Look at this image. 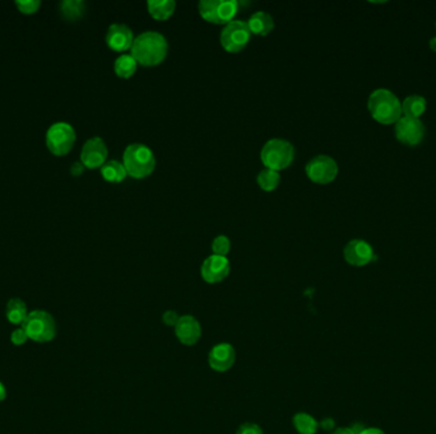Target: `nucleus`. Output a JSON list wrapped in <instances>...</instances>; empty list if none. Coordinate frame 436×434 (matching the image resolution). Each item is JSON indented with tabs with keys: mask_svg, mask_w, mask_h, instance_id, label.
<instances>
[{
	"mask_svg": "<svg viewBox=\"0 0 436 434\" xmlns=\"http://www.w3.org/2000/svg\"><path fill=\"white\" fill-rule=\"evenodd\" d=\"M137 67H138V63L135 61L132 55L123 54V55L119 56L118 59L115 60L114 72L118 75L119 78L128 79V78L133 77L134 74H135Z\"/></svg>",
	"mask_w": 436,
	"mask_h": 434,
	"instance_id": "22",
	"label": "nucleus"
},
{
	"mask_svg": "<svg viewBox=\"0 0 436 434\" xmlns=\"http://www.w3.org/2000/svg\"><path fill=\"white\" fill-rule=\"evenodd\" d=\"M331 434H356L354 432V429L352 428L343 427V428H337L336 431H333Z\"/></svg>",
	"mask_w": 436,
	"mask_h": 434,
	"instance_id": "34",
	"label": "nucleus"
},
{
	"mask_svg": "<svg viewBox=\"0 0 436 434\" xmlns=\"http://www.w3.org/2000/svg\"><path fill=\"white\" fill-rule=\"evenodd\" d=\"M109 150L103 138H91L87 140L81 152V162L86 169H101L107 161Z\"/></svg>",
	"mask_w": 436,
	"mask_h": 434,
	"instance_id": "10",
	"label": "nucleus"
},
{
	"mask_svg": "<svg viewBox=\"0 0 436 434\" xmlns=\"http://www.w3.org/2000/svg\"><path fill=\"white\" fill-rule=\"evenodd\" d=\"M236 361V352L229 343H221L213 346L208 355V364L216 372H227Z\"/></svg>",
	"mask_w": 436,
	"mask_h": 434,
	"instance_id": "13",
	"label": "nucleus"
},
{
	"mask_svg": "<svg viewBox=\"0 0 436 434\" xmlns=\"http://www.w3.org/2000/svg\"><path fill=\"white\" fill-rule=\"evenodd\" d=\"M179 318L180 316H179L178 312H175L172 309L166 311L163 315V324L172 326V327H175V325L178 324Z\"/></svg>",
	"mask_w": 436,
	"mask_h": 434,
	"instance_id": "31",
	"label": "nucleus"
},
{
	"mask_svg": "<svg viewBox=\"0 0 436 434\" xmlns=\"http://www.w3.org/2000/svg\"><path fill=\"white\" fill-rule=\"evenodd\" d=\"M15 7L22 15H35L41 7L40 0H15Z\"/></svg>",
	"mask_w": 436,
	"mask_h": 434,
	"instance_id": "28",
	"label": "nucleus"
},
{
	"mask_svg": "<svg viewBox=\"0 0 436 434\" xmlns=\"http://www.w3.org/2000/svg\"><path fill=\"white\" fill-rule=\"evenodd\" d=\"M343 256L349 265L359 268L368 265L375 258L373 247L363 240L349 241L343 250Z\"/></svg>",
	"mask_w": 436,
	"mask_h": 434,
	"instance_id": "14",
	"label": "nucleus"
},
{
	"mask_svg": "<svg viewBox=\"0 0 436 434\" xmlns=\"http://www.w3.org/2000/svg\"><path fill=\"white\" fill-rule=\"evenodd\" d=\"M435 27H436V23H435Z\"/></svg>",
	"mask_w": 436,
	"mask_h": 434,
	"instance_id": "38",
	"label": "nucleus"
},
{
	"mask_svg": "<svg viewBox=\"0 0 436 434\" xmlns=\"http://www.w3.org/2000/svg\"><path fill=\"white\" fill-rule=\"evenodd\" d=\"M175 335L183 346H195L202 336V326L200 321L192 315L180 316L178 324L175 325Z\"/></svg>",
	"mask_w": 436,
	"mask_h": 434,
	"instance_id": "15",
	"label": "nucleus"
},
{
	"mask_svg": "<svg viewBox=\"0 0 436 434\" xmlns=\"http://www.w3.org/2000/svg\"><path fill=\"white\" fill-rule=\"evenodd\" d=\"M394 133L400 143L409 147H416L425 138V125L420 118L402 116L394 125Z\"/></svg>",
	"mask_w": 436,
	"mask_h": 434,
	"instance_id": "9",
	"label": "nucleus"
},
{
	"mask_svg": "<svg viewBox=\"0 0 436 434\" xmlns=\"http://www.w3.org/2000/svg\"><path fill=\"white\" fill-rule=\"evenodd\" d=\"M305 172L314 184H331L338 175V164L329 155H317L306 163Z\"/></svg>",
	"mask_w": 436,
	"mask_h": 434,
	"instance_id": "8",
	"label": "nucleus"
},
{
	"mask_svg": "<svg viewBox=\"0 0 436 434\" xmlns=\"http://www.w3.org/2000/svg\"><path fill=\"white\" fill-rule=\"evenodd\" d=\"M294 427L299 434H317L319 423L308 412H297L292 419Z\"/></svg>",
	"mask_w": 436,
	"mask_h": 434,
	"instance_id": "23",
	"label": "nucleus"
},
{
	"mask_svg": "<svg viewBox=\"0 0 436 434\" xmlns=\"http://www.w3.org/2000/svg\"><path fill=\"white\" fill-rule=\"evenodd\" d=\"M133 31L123 23H114L106 32V44L112 52H124L132 49L134 42Z\"/></svg>",
	"mask_w": 436,
	"mask_h": 434,
	"instance_id": "12",
	"label": "nucleus"
},
{
	"mask_svg": "<svg viewBox=\"0 0 436 434\" xmlns=\"http://www.w3.org/2000/svg\"><path fill=\"white\" fill-rule=\"evenodd\" d=\"M430 49H431L433 52H436V37H433V38L430 40Z\"/></svg>",
	"mask_w": 436,
	"mask_h": 434,
	"instance_id": "37",
	"label": "nucleus"
},
{
	"mask_svg": "<svg viewBox=\"0 0 436 434\" xmlns=\"http://www.w3.org/2000/svg\"><path fill=\"white\" fill-rule=\"evenodd\" d=\"M217 8H218V0H202L198 3L200 17L208 23L220 24Z\"/></svg>",
	"mask_w": 436,
	"mask_h": 434,
	"instance_id": "26",
	"label": "nucleus"
},
{
	"mask_svg": "<svg viewBox=\"0 0 436 434\" xmlns=\"http://www.w3.org/2000/svg\"><path fill=\"white\" fill-rule=\"evenodd\" d=\"M252 32L249 30L248 22L235 20L227 23L221 32L220 41L222 47L230 54H237L243 52L248 44L250 42Z\"/></svg>",
	"mask_w": 436,
	"mask_h": 434,
	"instance_id": "7",
	"label": "nucleus"
},
{
	"mask_svg": "<svg viewBox=\"0 0 436 434\" xmlns=\"http://www.w3.org/2000/svg\"><path fill=\"white\" fill-rule=\"evenodd\" d=\"M84 12L86 3L83 0H63L59 4L60 15L69 22L78 21L83 17Z\"/></svg>",
	"mask_w": 436,
	"mask_h": 434,
	"instance_id": "19",
	"label": "nucleus"
},
{
	"mask_svg": "<svg viewBox=\"0 0 436 434\" xmlns=\"http://www.w3.org/2000/svg\"><path fill=\"white\" fill-rule=\"evenodd\" d=\"M169 52V42L166 37L156 32L146 31L134 38L130 55L143 67L160 65L166 59Z\"/></svg>",
	"mask_w": 436,
	"mask_h": 434,
	"instance_id": "1",
	"label": "nucleus"
},
{
	"mask_svg": "<svg viewBox=\"0 0 436 434\" xmlns=\"http://www.w3.org/2000/svg\"><path fill=\"white\" fill-rule=\"evenodd\" d=\"M236 434H263V429L255 423H244L239 427Z\"/></svg>",
	"mask_w": 436,
	"mask_h": 434,
	"instance_id": "29",
	"label": "nucleus"
},
{
	"mask_svg": "<svg viewBox=\"0 0 436 434\" xmlns=\"http://www.w3.org/2000/svg\"><path fill=\"white\" fill-rule=\"evenodd\" d=\"M84 169H86V167L83 166V163H82L81 161H77V162H73V164L70 166L69 172H70V175H72V176L78 177L83 175Z\"/></svg>",
	"mask_w": 436,
	"mask_h": 434,
	"instance_id": "32",
	"label": "nucleus"
},
{
	"mask_svg": "<svg viewBox=\"0 0 436 434\" xmlns=\"http://www.w3.org/2000/svg\"><path fill=\"white\" fill-rule=\"evenodd\" d=\"M21 327L29 339L36 343H49L57 335L55 320L44 309L31 311Z\"/></svg>",
	"mask_w": 436,
	"mask_h": 434,
	"instance_id": "5",
	"label": "nucleus"
},
{
	"mask_svg": "<svg viewBox=\"0 0 436 434\" xmlns=\"http://www.w3.org/2000/svg\"><path fill=\"white\" fill-rule=\"evenodd\" d=\"M7 398V389L3 383L0 382V401H4Z\"/></svg>",
	"mask_w": 436,
	"mask_h": 434,
	"instance_id": "36",
	"label": "nucleus"
},
{
	"mask_svg": "<svg viewBox=\"0 0 436 434\" xmlns=\"http://www.w3.org/2000/svg\"><path fill=\"white\" fill-rule=\"evenodd\" d=\"M368 109L373 118L383 125L396 124L402 118V103L389 89L374 91L370 95Z\"/></svg>",
	"mask_w": 436,
	"mask_h": 434,
	"instance_id": "2",
	"label": "nucleus"
},
{
	"mask_svg": "<svg viewBox=\"0 0 436 434\" xmlns=\"http://www.w3.org/2000/svg\"><path fill=\"white\" fill-rule=\"evenodd\" d=\"M248 26H249V30L252 32V35L266 36L274 30L273 17L266 12L259 10L249 18Z\"/></svg>",
	"mask_w": 436,
	"mask_h": 434,
	"instance_id": "16",
	"label": "nucleus"
},
{
	"mask_svg": "<svg viewBox=\"0 0 436 434\" xmlns=\"http://www.w3.org/2000/svg\"><path fill=\"white\" fill-rule=\"evenodd\" d=\"M428 107L426 100L422 96H409L402 102V114L406 118H420Z\"/></svg>",
	"mask_w": 436,
	"mask_h": 434,
	"instance_id": "21",
	"label": "nucleus"
},
{
	"mask_svg": "<svg viewBox=\"0 0 436 434\" xmlns=\"http://www.w3.org/2000/svg\"><path fill=\"white\" fill-rule=\"evenodd\" d=\"M359 434H385L382 429L379 428H365L361 433Z\"/></svg>",
	"mask_w": 436,
	"mask_h": 434,
	"instance_id": "35",
	"label": "nucleus"
},
{
	"mask_svg": "<svg viewBox=\"0 0 436 434\" xmlns=\"http://www.w3.org/2000/svg\"><path fill=\"white\" fill-rule=\"evenodd\" d=\"M29 309L26 303L20 298H12L9 300L6 307V316L7 320L13 325H21L22 326L24 320L29 316Z\"/></svg>",
	"mask_w": 436,
	"mask_h": 434,
	"instance_id": "18",
	"label": "nucleus"
},
{
	"mask_svg": "<svg viewBox=\"0 0 436 434\" xmlns=\"http://www.w3.org/2000/svg\"><path fill=\"white\" fill-rule=\"evenodd\" d=\"M123 164L126 167L128 176L138 180L146 178L155 171L156 157L151 148L142 143H133L124 150Z\"/></svg>",
	"mask_w": 436,
	"mask_h": 434,
	"instance_id": "3",
	"label": "nucleus"
},
{
	"mask_svg": "<svg viewBox=\"0 0 436 434\" xmlns=\"http://www.w3.org/2000/svg\"><path fill=\"white\" fill-rule=\"evenodd\" d=\"M77 139L73 126L66 121H59L52 124L45 137L46 147L52 155L57 157L67 155L74 147Z\"/></svg>",
	"mask_w": 436,
	"mask_h": 434,
	"instance_id": "6",
	"label": "nucleus"
},
{
	"mask_svg": "<svg viewBox=\"0 0 436 434\" xmlns=\"http://www.w3.org/2000/svg\"><path fill=\"white\" fill-rule=\"evenodd\" d=\"M230 270L229 258L212 255L203 261L200 275L208 284H217L229 277Z\"/></svg>",
	"mask_w": 436,
	"mask_h": 434,
	"instance_id": "11",
	"label": "nucleus"
},
{
	"mask_svg": "<svg viewBox=\"0 0 436 434\" xmlns=\"http://www.w3.org/2000/svg\"><path fill=\"white\" fill-rule=\"evenodd\" d=\"M257 183H258L259 187L262 190L268 192H273L281 183L280 172L273 171V169H264L259 172L258 176H257Z\"/></svg>",
	"mask_w": 436,
	"mask_h": 434,
	"instance_id": "24",
	"label": "nucleus"
},
{
	"mask_svg": "<svg viewBox=\"0 0 436 434\" xmlns=\"http://www.w3.org/2000/svg\"><path fill=\"white\" fill-rule=\"evenodd\" d=\"M294 158H295L294 146L289 140L280 138L268 140L260 152V160L266 166V169H273L277 172L291 166V163L294 162Z\"/></svg>",
	"mask_w": 436,
	"mask_h": 434,
	"instance_id": "4",
	"label": "nucleus"
},
{
	"mask_svg": "<svg viewBox=\"0 0 436 434\" xmlns=\"http://www.w3.org/2000/svg\"><path fill=\"white\" fill-rule=\"evenodd\" d=\"M237 12H239V3L236 0H218V20L220 24H227V23L235 21Z\"/></svg>",
	"mask_w": 436,
	"mask_h": 434,
	"instance_id": "25",
	"label": "nucleus"
},
{
	"mask_svg": "<svg viewBox=\"0 0 436 434\" xmlns=\"http://www.w3.org/2000/svg\"><path fill=\"white\" fill-rule=\"evenodd\" d=\"M148 13L157 21H167L174 15L176 3L174 0H149Z\"/></svg>",
	"mask_w": 436,
	"mask_h": 434,
	"instance_id": "17",
	"label": "nucleus"
},
{
	"mask_svg": "<svg viewBox=\"0 0 436 434\" xmlns=\"http://www.w3.org/2000/svg\"><path fill=\"white\" fill-rule=\"evenodd\" d=\"M10 340H12V343H13L15 346H23V344L29 340V336H27V334L23 330L22 327H20V329H17V330L12 332Z\"/></svg>",
	"mask_w": 436,
	"mask_h": 434,
	"instance_id": "30",
	"label": "nucleus"
},
{
	"mask_svg": "<svg viewBox=\"0 0 436 434\" xmlns=\"http://www.w3.org/2000/svg\"><path fill=\"white\" fill-rule=\"evenodd\" d=\"M100 169H101V176L105 181L111 183V184H119V183L124 181L126 177L128 176L123 162H119L115 160L106 161V163Z\"/></svg>",
	"mask_w": 436,
	"mask_h": 434,
	"instance_id": "20",
	"label": "nucleus"
},
{
	"mask_svg": "<svg viewBox=\"0 0 436 434\" xmlns=\"http://www.w3.org/2000/svg\"><path fill=\"white\" fill-rule=\"evenodd\" d=\"M319 426L323 428V429H326V431H331V429L334 428V420L331 419V418H328V419L323 420Z\"/></svg>",
	"mask_w": 436,
	"mask_h": 434,
	"instance_id": "33",
	"label": "nucleus"
},
{
	"mask_svg": "<svg viewBox=\"0 0 436 434\" xmlns=\"http://www.w3.org/2000/svg\"><path fill=\"white\" fill-rule=\"evenodd\" d=\"M230 250H231V241L226 235H217L213 242H212V251H213V255L217 256H223L226 258L229 255Z\"/></svg>",
	"mask_w": 436,
	"mask_h": 434,
	"instance_id": "27",
	"label": "nucleus"
}]
</instances>
